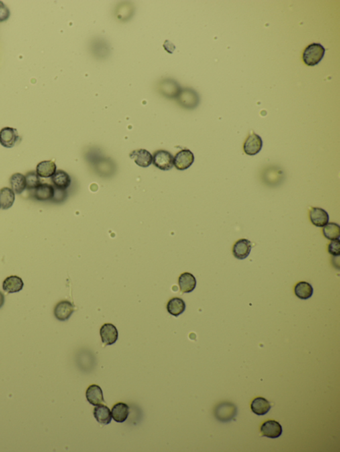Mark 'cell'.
<instances>
[{
  "label": "cell",
  "instance_id": "obj_30",
  "mask_svg": "<svg viewBox=\"0 0 340 452\" xmlns=\"http://www.w3.org/2000/svg\"><path fill=\"white\" fill-rule=\"evenodd\" d=\"M67 197H68V192L66 190L60 189V188L54 186V195L51 201L55 202V203H61V202L65 201Z\"/></svg>",
  "mask_w": 340,
  "mask_h": 452
},
{
  "label": "cell",
  "instance_id": "obj_23",
  "mask_svg": "<svg viewBox=\"0 0 340 452\" xmlns=\"http://www.w3.org/2000/svg\"><path fill=\"white\" fill-rule=\"evenodd\" d=\"M251 410L253 413L259 416L266 414L270 410L271 405L270 402L263 397L255 398L251 404Z\"/></svg>",
  "mask_w": 340,
  "mask_h": 452
},
{
  "label": "cell",
  "instance_id": "obj_2",
  "mask_svg": "<svg viewBox=\"0 0 340 452\" xmlns=\"http://www.w3.org/2000/svg\"><path fill=\"white\" fill-rule=\"evenodd\" d=\"M177 100L183 108L186 109H194L199 104L200 98L195 90L192 88H184L181 90L177 97Z\"/></svg>",
  "mask_w": 340,
  "mask_h": 452
},
{
  "label": "cell",
  "instance_id": "obj_19",
  "mask_svg": "<svg viewBox=\"0 0 340 452\" xmlns=\"http://www.w3.org/2000/svg\"><path fill=\"white\" fill-rule=\"evenodd\" d=\"M57 171L56 163L52 161H43L36 167V172L39 177L52 178Z\"/></svg>",
  "mask_w": 340,
  "mask_h": 452
},
{
  "label": "cell",
  "instance_id": "obj_26",
  "mask_svg": "<svg viewBox=\"0 0 340 452\" xmlns=\"http://www.w3.org/2000/svg\"><path fill=\"white\" fill-rule=\"evenodd\" d=\"M167 310L172 315L178 317L186 310V304L180 298H173L169 300L167 304Z\"/></svg>",
  "mask_w": 340,
  "mask_h": 452
},
{
  "label": "cell",
  "instance_id": "obj_31",
  "mask_svg": "<svg viewBox=\"0 0 340 452\" xmlns=\"http://www.w3.org/2000/svg\"><path fill=\"white\" fill-rule=\"evenodd\" d=\"M328 252L334 256H339L340 254V239H335L331 241L328 246Z\"/></svg>",
  "mask_w": 340,
  "mask_h": 452
},
{
  "label": "cell",
  "instance_id": "obj_32",
  "mask_svg": "<svg viewBox=\"0 0 340 452\" xmlns=\"http://www.w3.org/2000/svg\"><path fill=\"white\" fill-rule=\"evenodd\" d=\"M9 15H10V11H9L8 7L2 1H0V22L7 20Z\"/></svg>",
  "mask_w": 340,
  "mask_h": 452
},
{
  "label": "cell",
  "instance_id": "obj_4",
  "mask_svg": "<svg viewBox=\"0 0 340 452\" xmlns=\"http://www.w3.org/2000/svg\"><path fill=\"white\" fill-rule=\"evenodd\" d=\"M215 417L221 422H229L237 414V408L231 402H222L215 410Z\"/></svg>",
  "mask_w": 340,
  "mask_h": 452
},
{
  "label": "cell",
  "instance_id": "obj_20",
  "mask_svg": "<svg viewBox=\"0 0 340 452\" xmlns=\"http://www.w3.org/2000/svg\"><path fill=\"white\" fill-rule=\"evenodd\" d=\"M52 181L55 187L67 190L71 183V178L68 172L63 170H58L52 176Z\"/></svg>",
  "mask_w": 340,
  "mask_h": 452
},
{
  "label": "cell",
  "instance_id": "obj_29",
  "mask_svg": "<svg viewBox=\"0 0 340 452\" xmlns=\"http://www.w3.org/2000/svg\"><path fill=\"white\" fill-rule=\"evenodd\" d=\"M25 177L27 190H33L41 184L40 177L37 174L36 171L32 170V171L27 172Z\"/></svg>",
  "mask_w": 340,
  "mask_h": 452
},
{
  "label": "cell",
  "instance_id": "obj_34",
  "mask_svg": "<svg viewBox=\"0 0 340 452\" xmlns=\"http://www.w3.org/2000/svg\"><path fill=\"white\" fill-rule=\"evenodd\" d=\"M0 208H1V207H0Z\"/></svg>",
  "mask_w": 340,
  "mask_h": 452
},
{
  "label": "cell",
  "instance_id": "obj_15",
  "mask_svg": "<svg viewBox=\"0 0 340 452\" xmlns=\"http://www.w3.org/2000/svg\"><path fill=\"white\" fill-rule=\"evenodd\" d=\"M24 283L22 279L16 275L7 277L3 282V289L7 293H15L23 289Z\"/></svg>",
  "mask_w": 340,
  "mask_h": 452
},
{
  "label": "cell",
  "instance_id": "obj_21",
  "mask_svg": "<svg viewBox=\"0 0 340 452\" xmlns=\"http://www.w3.org/2000/svg\"><path fill=\"white\" fill-rule=\"evenodd\" d=\"M94 416L96 421L103 425H107L111 422L112 414L111 410L108 406L99 404L94 408Z\"/></svg>",
  "mask_w": 340,
  "mask_h": 452
},
{
  "label": "cell",
  "instance_id": "obj_6",
  "mask_svg": "<svg viewBox=\"0 0 340 452\" xmlns=\"http://www.w3.org/2000/svg\"><path fill=\"white\" fill-rule=\"evenodd\" d=\"M194 159V155L192 151L189 149H183L174 157V166L178 170H186L192 166Z\"/></svg>",
  "mask_w": 340,
  "mask_h": 452
},
{
  "label": "cell",
  "instance_id": "obj_27",
  "mask_svg": "<svg viewBox=\"0 0 340 452\" xmlns=\"http://www.w3.org/2000/svg\"><path fill=\"white\" fill-rule=\"evenodd\" d=\"M294 292L296 296L300 299L307 300L313 294L314 289L311 284L307 282L301 281L295 286Z\"/></svg>",
  "mask_w": 340,
  "mask_h": 452
},
{
  "label": "cell",
  "instance_id": "obj_33",
  "mask_svg": "<svg viewBox=\"0 0 340 452\" xmlns=\"http://www.w3.org/2000/svg\"><path fill=\"white\" fill-rule=\"evenodd\" d=\"M5 303V296L4 294L0 291V308L2 307L3 304Z\"/></svg>",
  "mask_w": 340,
  "mask_h": 452
},
{
  "label": "cell",
  "instance_id": "obj_22",
  "mask_svg": "<svg viewBox=\"0 0 340 452\" xmlns=\"http://www.w3.org/2000/svg\"><path fill=\"white\" fill-rule=\"evenodd\" d=\"M112 418L119 423L127 420L129 415V407L127 404L119 402L113 406L111 411Z\"/></svg>",
  "mask_w": 340,
  "mask_h": 452
},
{
  "label": "cell",
  "instance_id": "obj_17",
  "mask_svg": "<svg viewBox=\"0 0 340 452\" xmlns=\"http://www.w3.org/2000/svg\"><path fill=\"white\" fill-rule=\"evenodd\" d=\"M86 396L89 403L94 406L99 405L105 402L103 391L99 385H90L86 390Z\"/></svg>",
  "mask_w": 340,
  "mask_h": 452
},
{
  "label": "cell",
  "instance_id": "obj_14",
  "mask_svg": "<svg viewBox=\"0 0 340 452\" xmlns=\"http://www.w3.org/2000/svg\"><path fill=\"white\" fill-rule=\"evenodd\" d=\"M130 157L135 161L136 164L139 167H148L152 163L153 156L148 151L145 149H137L133 151L130 154Z\"/></svg>",
  "mask_w": 340,
  "mask_h": 452
},
{
  "label": "cell",
  "instance_id": "obj_11",
  "mask_svg": "<svg viewBox=\"0 0 340 452\" xmlns=\"http://www.w3.org/2000/svg\"><path fill=\"white\" fill-rule=\"evenodd\" d=\"M102 341L105 345H113L117 341L119 332L115 325L112 324H105L102 326L100 330Z\"/></svg>",
  "mask_w": 340,
  "mask_h": 452
},
{
  "label": "cell",
  "instance_id": "obj_12",
  "mask_svg": "<svg viewBox=\"0 0 340 452\" xmlns=\"http://www.w3.org/2000/svg\"><path fill=\"white\" fill-rule=\"evenodd\" d=\"M54 195V186L50 184L41 183L33 190V196L38 201H50Z\"/></svg>",
  "mask_w": 340,
  "mask_h": 452
},
{
  "label": "cell",
  "instance_id": "obj_8",
  "mask_svg": "<svg viewBox=\"0 0 340 452\" xmlns=\"http://www.w3.org/2000/svg\"><path fill=\"white\" fill-rule=\"evenodd\" d=\"M263 147V140L261 137L256 133H251L247 137L243 145V149L247 155H256L260 152Z\"/></svg>",
  "mask_w": 340,
  "mask_h": 452
},
{
  "label": "cell",
  "instance_id": "obj_16",
  "mask_svg": "<svg viewBox=\"0 0 340 452\" xmlns=\"http://www.w3.org/2000/svg\"><path fill=\"white\" fill-rule=\"evenodd\" d=\"M310 219L314 226L322 227L329 222V215L322 208H312L310 211Z\"/></svg>",
  "mask_w": 340,
  "mask_h": 452
},
{
  "label": "cell",
  "instance_id": "obj_25",
  "mask_svg": "<svg viewBox=\"0 0 340 452\" xmlns=\"http://www.w3.org/2000/svg\"><path fill=\"white\" fill-rule=\"evenodd\" d=\"M11 189L14 192L15 194H20L26 189V181H25V175L19 173L13 174L11 176L10 179Z\"/></svg>",
  "mask_w": 340,
  "mask_h": 452
},
{
  "label": "cell",
  "instance_id": "obj_10",
  "mask_svg": "<svg viewBox=\"0 0 340 452\" xmlns=\"http://www.w3.org/2000/svg\"><path fill=\"white\" fill-rule=\"evenodd\" d=\"M74 312V306L68 300H62L57 304L54 309V315L60 321H66Z\"/></svg>",
  "mask_w": 340,
  "mask_h": 452
},
{
  "label": "cell",
  "instance_id": "obj_1",
  "mask_svg": "<svg viewBox=\"0 0 340 452\" xmlns=\"http://www.w3.org/2000/svg\"><path fill=\"white\" fill-rule=\"evenodd\" d=\"M325 48L320 43H312L305 49L302 55L304 63L315 66L321 61L325 55Z\"/></svg>",
  "mask_w": 340,
  "mask_h": 452
},
{
  "label": "cell",
  "instance_id": "obj_5",
  "mask_svg": "<svg viewBox=\"0 0 340 452\" xmlns=\"http://www.w3.org/2000/svg\"><path fill=\"white\" fill-rule=\"evenodd\" d=\"M159 91L165 97L177 98L181 91V88L178 82L172 78H165L159 84Z\"/></svg>",
  "mask_w": 340,
  "mask_h": 452
},
{
  "label": "cell",
  "instance_id": "obj_9",
  "mask_svg": "<svg viewBox=\"0 0 340 452\" xmlns=\"http://www.w3.org/2000/svg\"><path fill=\"white\" fill-rule=\"evenodd\" d=\"M261 432L263 436L269 438H278L282 435V427L278 422L275 420H268L265 422L261 427Z\"/></svg>",
  "mask_w": 340,
  "mask_h": 452
},
{
  "label": "cell",
  "instance_id": "obj_18",
  "mask_svg": "<svg viewBox=\"0 0 340 452\" xmlns=\"http://www.w3.org/2000/svg\"><path fill=\"white\" fill-rule=\"evenodd\" d=\"M179 286L184 293H189L195 289L197 281L195 277L190 273H184L179 277Z\"/></svg>",
  "mask_w": 340,
  "mask_h": 452
},
{
  "label": "cell",
  "instance_id": "obj_7",
  "mask_svg": "<svg viewBox=\"0 0 340 452\" xmlns=\"http://www.w3.org/2000/svg\"><path fill=\"white\" fill-rule=\"evenodd\" d=\"M19 138L16 129L5 127L0 131V144L6 148H11L14 146Z\"/></svg>",
  "mask_w": 340,
  "mask_h": 452
},
{
  "label": "cell",
  "instance_id": "obj_13",
  "mask_svg": "<svg viewBox=\"0 0 340 452\" xmlns=\"http://www.w3.org/2000/svg\"><path fill=\"white\" fill-rule=\"evenodd\" d=\"M252 245L250 241L247 239H241L234 244L233 253L235 258L243 260L250 254Z\"/></svg>",
  "mask_w": 340,
  "mask_h": 452
},
{
  "label": "cell",
  "instance_id": "obj_3",
  "mask_svg": "<svg viewBox=\"0 0 340 452\" xmlns=\"http://www.w3.org/2000/svg\"><path fill=\"white\" fill-rule=\"evenodd\" d=\"M153 164L162 170H169L174 166V157L166 150H158L153 155Z\"/></svg>",
  "mask_w": 340,
  "mask_h": 452
},
{
  "label": "cell",
  "instance_id": "obj_24",
  "mask_svg": "<svg viewBox=\"0 0 340 452\" xmlns=\"http://www.w3.org/2000/svg\"><path fill=\"white\" fill-rule=\"evenodd\" d=\"M15 194L11 188L4 187L0 189V207L3 210L10 208L14 203Z\"/></svg>",
  "mask_w": 340,
  "mask_h": 452
},
{
  "label": "cell",
  "instance_id": "obj_28",
  "mask_svg": "<svg viewBox=\"0 0 340 452\" xmlns=\"http://www.w3.org/2000/svg\"><path fill=\"white\" fill-rule=\"evenodd\" d=\"M323 234L326 238L333 241L340 237V227L338 224L330 222L323 227Z\"/></svg>",
  "mask_w": 340,
  "mask_h": 452
}]
</instances>
